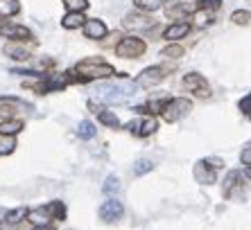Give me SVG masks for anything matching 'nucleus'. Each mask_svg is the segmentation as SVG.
Masks as SVG:
<instances>
[{"instance_id":"obj_28","label":"nucleus","mask_w":251,"mask_h":230,"mask_svg":"<svg viewBox=\"0 0 251 230\" xmlns=\"http://www.w3.org/2000/svg\"><path fill=\"white\" fill-rule=\"evenodd\" d=\"M222 7V0H197L195 9H204V12H215Z\"/></svg>"},{"instance_id":"obj_27","label":"nucleus","mask_w":251,"mask_h":230,"mask_svg":"<svg viewBox=\"0 0 251 230\" xmlns=\"http://www.w3.org/2000/svg\"><path fill=\"white\" fill-rule=\"evenodd\" d=\"M193 21H195V25H197V27H206V25L213 23V18H210V14H208V12H204V9H195Z\"/></svg>"},{"instance_id":"obj_6","label":"nucleus","mask_w":251,"mask_h":230,"mask_svg":"<svg viewBox=\"0 0 251 230\" xmlns=\"http://www.w3.org/2000/svg\"><path fill=\"white\" fill-rule=\"evenodd\" d=\"M0 36H7V39H14V41H29L32 32L25 25H16L5 21V18H0Z\"/></svg>"},{"instance_id":"obj_5","label":"nucleus","mask_w":251,"mask_h":230,"mask_svg":"<svg viewBox=\"0 0 251 230\" xmlns=\"http://www.w3.org/2000/svg\"><path fill=\"white\" fill-rule=\"evenodd\" d=\"M168 72L170 70L165 68V66H152V68H145L138 77H136V86L152 88V86H156V84H161V81L168 77Z\"/></svg>"},{"instance_id":"obj_18","label":"nucleus","mask_w":251,"mask_h":230,"mask_svg":"<svg viewBox=\"0 0 251 230\" xmlns=\"http://www.w3.org/2000/svg\"><path fill=\"white\" fill-rule=\"evenodd\" d=\"M134 5H136V9H140V12L152 14V12H158V9L165 5V0H134Z\"/></svg>"},{"instance_id":"obj_2","label":"nucleus","mask_w":251,"mask_h":230,"mask_svg":"<svg viewBox=\"0 0 251 230\" xmlns=\"http://www.w3.org/2000/svg\"><path fill=\"white\" fill-rule=\"evenodd\" d=\"M77 72L79 75H84L82 79H106V77H113L118 75L116 68H113L111 64H106V61H102V59H95V57H88L84 59V61H79L77 64Z\"/></svg>"},{"instance_id":"obj_1","label":"nucleus","mask_w":251,"mask_h":230,"mask_svg":"<svg viewBox=\"0 0 251 230\" xmlns=\"http://www.w3.org/2000/svg\"><path fill=\"white\" fill-rule=\"evenodd\" d=\"M95 92L106 104H125L136 95V86L129 81H109V84H100Z\"/></svg>"},{"instance_id":"obj_33","label":"nucleus","mask_w":251,"mask_h":230,"mask_svg":"<svg viewBox=\"0 0 251 230\" xmlns=\"http://www.w3.org/2000/svg\"><path fill=\"white\" fill-rule=\"evenodd\" d=\"M231 21H233L235 25H249V12H247V9H238V12H233Z\"/></svg>"},{"instance_id":"obj_30","label":"nucleus","mask_w":251,"mask_h":230,"mask_svg":"<svg viewBox=\"0 0 251 230\" xmlns=\"http://www.w3.org/2000/svg\"><path fill=\"white\" fill-rule=\"evenodd\" d=\"M16 106H18V104L0 102V117H7V120H14V115H16Z\"/></svg>"},{"instance_id":"obj_15","label":"nucleus","mask_w":251,"mask_h":230,"mask_svg":"<svg viewBox=\"0 0 251 230\" xmlns=\"http://www.w3.org/2000/svg\"><path fill=\"white\" fill-rule=\"evenodd\" d=\"M193 12V7H188L183 0H172L168 5V9H165V14H168L170 18H179V16H188V14Z\"/></svg>"},{"instance_id":"obj_38","label":"nucleus","mask_w":251,"mask_h":230,"mask_svg":"<svg viewBox=\"0 0 251 230\" xmlns=\"http://www.w3.org/2000/svg\"><path fill=\"white\" fill-rule=\"evenodd\" d=\"M32 230H52V226H34Z\"/></svg>"},{"instance_id":"obj_24","label":"nucleus","mask_w":251,"mask_h":230,"mask_svg":"<svg viewBox=\"0 0 251 230\" xmlns=\"http://www.w3.org/2000/svg\"><path fill=\"white\" fill-rule=\"evenodd\" d=\"M240 179H242V174H240V172H228L226 181H224V194H226V196L233 194V187H235V185H240L238 183Z\"/></svg>"},{"instance_id":"obj_17","label":"nucleus","mask_w":251,"mask_h":230,"mask_svg":"<svg viewBox=\"0 0 251 230\" xmlns=\"http://www.w3.org/2000/svg\"><path fill=\"white\" fill-rule=\"evenodd\" d=\"M27 217L34 226H50V214L46 212V207H36V210H27Z\"/></svg>"},{"instance_id":"obj_29","label":"nucleus","mask_w":251,"mask_h":230,"mask_svg":"<svg viewBox=\"0 0 251 230\" xmlns=\"http://www.w3.org/2000/svg\"><path fill=\"white\" fill-rule=\"evenodd\" d=\"M152 169H154V162L147 161V158H140V161L134 165V174H136V176H143V174L152 172Z\"/></svg>"},{"instance_id":"obj_13","label":"nucleus","mask_w":251,"mask_h":230,"mask_svg":"<svg viewBox=\"0 0 251 230\" xmlns=\"http://www.w3.org/2000/svg\"><path fill=\"white\" fill-rule=\"evenodd\" d=\"M2 52H5L9 59H16V61H27L29 59V50L23 46H18V43H7V46L2 47Z\"/></svg>"},{"instance_id":"obj_36","label":"nucleus","mask_w":251,"mask_h":230,"mask_svg":"<svg viewBox=\"0 0 251 230\" xmlns=\"http://www.w3.org/2000/svg\"><path fill=\"white\" fill-rule=\"evenodd\" d=\"M242 162H245L247 169H249V165H251V149H249V144H245V149H242Z\"/></svg>"},{"instance_id":"obj_9","label":"nucleus","mask_w":251,"mask_h":230,"mask_svg":"<svg viewBox=\"0 0 251 230\" xmlns=\"http://www.w3.org/2000/svg\"><path fill=\"white\" fill-rule=\"evenodd\" d=\"M123 25L127 29H134V32H147L154 27V21L150 16H143V14H127Z\"/></svg>"},{"instance_id":"obj_20","label":"nucleus","mask_w":251,"mask_h":230,"mask_svg":"<svg viewBox=\"0 0 251 230\" xmlns=\"http://www.w3.org/2000/svg\"><path fill=\"white\" fill-rule=\"evenodd\" d=\"M23 127H25L23 120H5L0 124V133H2V136H16Z\"/></svg>"},{"instance_id":"obj_23","label":"nucleus","mask_w":251,"mask_h":230,"mask_svg":"<svg viewBox=\"0 0 251 230\" xmlns=\"http://www.w3.org/2000/svg\"><path fill=\"white\" fill-rule=\"evenodd\" d=\"M98 117H100V122H102V124H106V127H111V129H118V127H120V120H118V115L111 113V111H100Z\"/></svg>"},{"instance_id":"obj_32","label":"nucleus","mask_w":251,"mask_h":230,"mask_svg":"<svg viewBox=\"0 0 251 230\" xmlns=\"http://www.w3.org/2000/svg\"><path fill=\"white\" fill-rule=\"evenodd\" d=\"M64 5L68 7L70 12H84L88 7V0H64Z\"/></svg>"},{"instance_id":"obj_21","label":"nucleus","mask_w":251,"mask_h":230,"mask_svg":"<svg viewBox=\"0 0 251 230\" xmlns=\"http://www.w3.org/2000/svg\"><path fill=\"white\" fill-rule=\"evenodd\" d=\"M95 133H98V129H95L93 122H88V120H82V122H79V127H77V136H79L82 140L95 138Z\"/></svg>"},{"instance_id":"obj_4","label":"nucleus","mask_w":251,"mask_h":230,"mask_svg":"<svg viewBox=\"0 0 251 230\" xmlns=\"http://www.w3.org/2000/svg\"><path fill=\"white\" fill-rule=\"evenodd\" d=\"M147 46L143 39H136V36H125L120 39V43L116 46V54L123 59H140L145 54Z\"/></svg>"},{"instance_id":"obj_25","label":"nucleus","mask_w":251,"mask_h":230,"mask_svg":"<svg viewBox=\"0 0 251 230\" xmlns=\"http://www.w3.org/2000/svg\"><path fill=\"white\" fill-rule=\"evenodd\" d=\"M25 217H27V210H25V207H16V210H9V212H7V224L16 226V224H21Z\"/></svg>"},{"instance_id":"obj_19","label":"nucleus","mask_w":251,"mask_h":230,"mask_svg":"<svg viewBox=\"0 0 251 230\" xmlns=\"http://www.w3.org/2000/svg\"><path fill=\"white\" fill-rule=\"evenodd\" d=\"M21 12V5L16 0H0V18H7V16H16Z\"/></svg>"},{"instance_id":"obj_3","label":"nucleus","mask_w":251,"mask_h":230,"mask_svg":"<svg viewBox=\"0 0 251 230\" xmlns=\"http://www.w3.org/2000/svg\"><path fill=\"white\" fill-rule=\"evenodd\" d=\"M190 111H193V102L190 99L175 97V99H168V104H165V109L161 113H163V120L172 124V122H179L181 117H186Z\"/></svg>"},{"instance_id":"obj_7","label":"nucleus","mask_w":251,"mask_h":230,"mask_svg":"<svg viewBox=\"0 0 251 230\" xmlns=\"http://www.w3.org/2000/svg\"><path fill=\"white\" fill-rule=\"evenodd\" d=\"M183 86H186L190 92H195L197 97H201V99L210 97V86L206 84L204 77L197 75V72H190V75L183 77Z\"/></svg>"},{"instance_id":"obj_12","label":"nucleus","mask_w":251,"mask_h":230,"mask_svg":"<svg viewBox=\"0 0 251 230\" xmlns=\"http://www.w3.org/2000/svg\"><path fill=\"white\" fill-rule=\"evenodd\" d=\"M84 34H86V39H104L106 36V25L102 23V21H98V18H91V21H86L84 23Z\"/></svg>"},{"instance_id":"obj_22","label":"nucleus","mask_w":251,"mask_h":230,"mask_svg":"<svg viewBox=\"0 0 251 230\" xmlns=\"http://www.w3.org/2000/svg\"><path fill=\"white\" fill-rule=\"evenodd\" d=\"M46 212L50 214V219H64L66 217V206L61 201H52L46 206Z\"/></svg>"},{"instance_id":"obj_8","label":"nucleus","mask_w":251,"mask_h":230,"mask_svg":"<svg viewBox=\"0 0 251 230\" xmlns=\"http://www.w3.org/2000/svg\"><path fill=\"white\" fill-rule=\"evenodd\" d=\"M125 207L120 201H116V199H109V201H104L102 206H100V219L102 221H106V224H111V221H118V219L123 217Z\"/></svg>"},{"instance_id":"obj_10","label":"nucleus","mask_w":251,"mask_h":230,"mask_svg":"<svg viewBox=\"0 0 251 230\" xmlns=\"http://www.w3.org/2000/svg\"><path fill=\"white\" fill-rule=\"evenodd\" d=\"M195 179H197V183H204V185L215 183L217 169L210 165L208 161H199L197 165H195Z\"/></svg>"},{"instance_id":"obj_35","label":"nucleus","mask_w":251,"mask_h":230,"mask_svg":"<svg viewBox=\"0 0 251 230\" xmlns=\"http://www.w3.org/2000/svg\"><path fill=\"white\" fill-rule=\"evenodd\" d=\"M165 104H168V97L154 99V102H150V109H152V113H161V111L165 109Z\"/></svg>"},{"instance_id":"obj_31","label":"nucleus","mask_w":251,"mask_h":230,"mask_svg":"<svg viewBox=\"0 0 251 230\" xmlns=\"http://www.w3.org/2000/svg\"><path fill=\"white\" fill-rule=\"evenodd\" d=\"M161 57H165V59H181L183 57V47L181 46H168L163 52H161Z\"/></svg>"},{"instance_id":"obj_11","label":"nucleus","mask_w":251,"mask_h":230,"mask_svg":"<svg viewBox=\"0 0 251 230\" xmlns=\"http://www.w3.org/2000/svg\"><path fill=\"white\" fill-rule=\"evenodd\" d=\"M129 131L134 133V136H140V138H147V136H152V133H156L158 129V122L154 120V117H145V120L140 122H131L129 124Z\"/></svg>"},{"instance_id":"obj_37","label":"nucleus","mask_w":251,"mask_h":230,"mask_svg":"<svg viewBox=\"0 0 251 230\" xmlns=\"http://www.w3.org/2000/svg\"><path fill=\"white\" fill-rule=\"evenodd\" d=\"M240 111H242V113H249V95H245V97H242V102H240Z\"/></svg>"},{"instance_id":"obj_14","label":"nucleus","mask_w":251,"mask_h":230,"mask_svg":"<svg viewBox=\"0 0 251 230\" xmlns=\"http://www.w3.org/2000/svg\"><path fill=\"white\" fill-rule=\"evenodd\" d=\"M190 32V23H186V21H181V23H175L170 25L168 29H165V39L168 41H176V39H183V36Z\"/></svg>"},{"instance_id":"obj_34","label":"nucleus","mask_w":251,"mask_h":230,"mask_svg":"<svg viewBox=\"0 0 251 230\" xmlns=\"http://www.w3.org/2000/svg\"><path fill=\"white\" fill-rule=\"evenodd\" d=\"M118 187H120V181H118V176H109L106 179V183H104V192L106 194H111V192H118Z\"/></svg>"},{"instance_id":"obj_16","label":"nucleus","mask_w":251,"mask_h":230,"mask_svg":"<svg viewBox=\"0 0 251 230\" xmlns=\"http://www.w3.org/2000/svg\"><path fill=\"white\" fill-rule=\"evenodd\" d=\"M84 23H86V18H84L82 12H68L61 18V25H64L66 29H77V27H82Z\"/></svg>"},{"instance_id":"obj_26","label":"nucleus","mask_w":251,"mask_h":230,"mask_svg":"<svg viewBox=\"0 0 251 230\" xmlns=\"http://www.w3.org/2000/svg\"><path fill=\"white\" fill-rule=\"evenodd\" d=\"M14 149H16V140H14V136H2V138H0V156L12 154Z\"/></svg>"}]
</instances>
